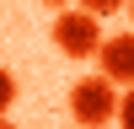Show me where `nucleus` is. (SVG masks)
<instances>
[{
	"mask_svg": "<svg viewBox=\"0 0 134 129\" xmlns=\"http://www.w3.org/2000/svg\"><path fill=\"white\" fill-rule=\"evenodd\" d=\"M70 118L86 129H102V124H118V86L107 75H81L70 86Z\"/></svg>",
	"mask_w": 134,
	"mask_h": 129,
	"instance_id": "nucleus-1",
	"label": "nucleus"
},
{
	"mask_svg": "<svg viewBox=\"0 0 134 129\" xmlns=\"http://www.w3.org/2000/svg\"><path fill=\"white\" fill-rule=\"evenodd\" d=\"M97 43H102V16H91V11L81 6H59V16H54V49L70 54V59H91Z\"/></svg>",
	"mask_w": 134,
	"mask_h": 129,
	"instance_id": "nucleus-2",
	"label": "nucleus"
},
{
	"mask_svg": "<svg viewBox=\"0 0 134 129\" xmlns=\"http://www.w3.org/2000/svg\"><path fill=\"white\" fill-rule=\"evenodd\" d=\"M91 59L102 64L97 75H107L113 86H129V81H134V32H113V38H102Z\"/></svg>",
	"mask_w": 134,
	"mask_h": 129,
	"instance_id": "nucleus-3",
	"label": "nucleus"
},
{
	"mask_svg": "<svg viewBox=\"0 0 134 129\" xmlns=\"http://www.w3.org/2000/svg\"><path fill=\"white\" fill-rule=\"evenodd\" d=\"M11 102H16V75H11V70H0V124H5Z\"/></svg>",
	"mask_w": 134,
	"mask_h": 129,
	"instance_id": "nucleus-4",
	"label": "nucleus"
},
{
	"mask_svg": "<svg viewBox=\"0 0 134 129\" xmlns=\"http://www.w3.org/2000/svg\"><path fill=\"white\" fill-rule=\"evenodd\" d=\"M81 11H91V16H118L124 11V0H75Z\"/></svg>",
	"mask_w": 134,
	"mask_h": 129,
	"instance_id": "nucleus-5",
	"label": "nucleus"
},
{
	"mask_svg": "<svg viewBox=\"0 0 134 129\" xmlns=\"http://www.w3.org/2000/svg\"><path fill=\"white\" fill-rule=\"evenodd\" d=\"M43 6H54V11H59V6H70V0H43Z\"/></svg>",
	"mask_w": 134,
	"mask_h": 129,
	"instance_id": "nucleus-6",
	"label": "nucleus"
}]
</instances>
